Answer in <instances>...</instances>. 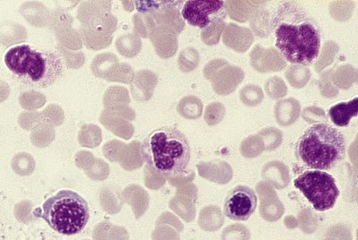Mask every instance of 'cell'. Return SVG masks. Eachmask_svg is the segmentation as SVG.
I'll use <instances>...</instances> for the list:
<instances>
[{
	"mask_svg": "<svg viewBox=\"0 0 358 240\" xmlns=\"http://www.w3.org/2000/svg\"><path fill=\"white\" fill-rule=\"evenodd\" d=\"M41 216L51 229L59 234H78L90 219L87 202L72 190H60L43 204Z\"/></svg>",
	"mask_w": 358,
	"mask_h": 240,
	"instance_id": "obj_5",
	"label": "cell"
},
{
	"mask_svg": "<svg viewBox=\"0 0 358 240\" xmlns=\"http://www.w3.org/2000/svg\"><path fill=\"white\" fill-rule=\"evenodd\" d=\"M271 25L276 48L287 62L310 66L317 59L321 50V28L299 3H280L274 9Z\"/></svg>",
	"mask_w": 358,
	"mask_h": 240,
	"instance_id": "obj_1",
	"label": "cell"
},
{
	"mask_svg": "<svg viewBox=\"0 0 358 240\" xmlns=\"http://www.w3.org/2000/svg\"><path fill=\"white\" fill-rule=\"evenodd\" d=\"M141 155L156 174L173 177L187 171L191 160V146L180 130L163 127L145 137L141 146Z\"/></svg>",
	"mask_w": 358,
	"mask_h": 240,
	"instance_id": "obj_2",
	"label": "cell"
},
{
	"mask_svg": "<svg viewBox=\"0 0 358 240\" xmlns=\"http://www.w3.org/2000/svg\"><path fill=\"white\" fill-rule=\"evenodd\" d=\"M346 155V139L341 131L328 124L313 125L295 146L297 162L312 171H330Z\"/></svg>",
	"mask_w": 358,
	"mask_h": 240,
	"instance_id": "obj_4",
	"label": "cell"
},
{
	"mask_svg": "<svg viewBox=\"0 0 358 240\" xmlns=\"http://www.w3.org/2000/svg\"><path fill=\"white\" fill-rule=\"evenodd\" d=\"M181 14L192 27L208 29L226 18L228 6L223 0H188Z\"/></svg>",
	"mask_w": 358,
	"mask_h": 240,
	"instance_id": "obj_7",
	"label": "cell"
},
{
	"mask_svg": "<svg viewBox=\"0 0 358 240\" xmlns=\"http://www.w3.org/2000/svg\"><path fill=\"white\" fill-rule=\"evenodd\" d=\"M357 106L358 98L355 97L347 102L334 105L329 110L328 115L335 126L346 127L350 125L351 120L357 116Z\"/></svg>",
	"mask_w": 358,
	"mask_h": 240,
	"instance_id": "obj_9",
	"label": "cell"
},
{
	"mask_svg": "<svg viewBox=\"0 0 358 240\" xmlns=\"http://www.w3.org/2000/svg\"><path fill=\"white\" fill-rule=\"evenodd\" d=\"M257 193L248 185H238L229 190L224 201V214L238 222L248 220L257 210Z\"/></svg>",
	"mask_w": 358,
	"mask_h": 240,
	"instance_id": "obj_8",
	"label": "cell"
},
{
	"mask_svg": "<svg viewBox=\"0 0 358 240\" xmlns=\"http://www.w3.org/2000/svg\"><path fill=\"white\" fill-rule=\"evenodd\" d=\"M294 185L318 212L331 209L340 197L335 178L322 171L303 172L294 181Z\"/></svg>",
	"mask_w": 358,
	"mask_h": 240,
	"instance_id": "obj_6",
	"label": "cell"
},
{
	"mask_svg": "<svg viewBox=\"0 0 358 240\" xmlns=\"http://www.w3.org/2000/svg\"><path fill=\"white\" fill-rule=\"evenodd\" d=\"M5 64L24 85L34 88L49 87L65 72V64L56 51L39 50L27 44L9 49Z\"/></svg>",
	"mask_w": 358,
	"mask_h": 240,
	"instance_id": "obj_3",
	"label": "cell"
}]
</instances>
